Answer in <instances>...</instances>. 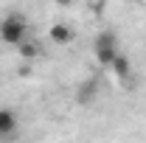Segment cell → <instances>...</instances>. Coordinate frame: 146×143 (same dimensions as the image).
<instances>
[{
	"mask_svg": "<svg viewBox=\"0 0 146 143\" xmlns=\"http://www.w3.org/2000/svg\"><path fill=\"white\" fill-rule=\"evenodd\" d=\"M93 54H96V62H98L101 68H110L112 59L121 54V51H118V34H115V31H101V34H96V39H93Z\"/></svg>",
	"mask_w": 146,
	"mask_h": 143,
	"instance_id": "obj_1",
	"label": "cell"
},
{
	"mask_svg": "<svg viewBox=\"0 0 146 143\" xmlns=\"http://www.w3.org/2000/svg\"><path fill=\"white\" fill-rule=\"evenodd\" d=\"M25 36H28V23H25L23 14H9V17L0 20V42L3 45H14L17 48Z\"/></svg>",
	"mask_w": 146,
	"mask_h": 143,
	"instance_id": "obj_2",
	"label": "cell"
},
{
	"mask_svg": "<svg viewBox=\"0 0 146 143\" xmlns=\"http://www.w3.org/2000/svg\"><path fill=\"white\" fill-rule=\"evenodd\" d=\"M96 98H98V81L96 79H84L76 87V101L82 107H90V104H96Z\"/></svg>",
	"mask_w": 146,
	"mask_h": 143,
	"instance_id": "obj_3",
	"label": "cell"
},
{
	"mask_svg": "<svg viewBox=\"0 0 146 143\" xmlns=\"http://www.w3.org/2000/svg\"><path fill=\"white\" fill-rule=\"evenodd\" d=\"M76 31H73L68 23H54L51 28H48V39L54 42V45H70Z\"/></svg>",
	"mask_w": 146,
	"mask_h": 143,
	"instance_id": "obj_4",
	"label": "cell"
},
{
	"mask_svg": "<svg viewBox=\"0 0 146 143\" xmlns=\"http://www.w3.org/2000/svg\"><path fill=\"white\" fill-rule=\"evenodd\" d=\"M17 132V112L11 107H0V140L11 138Z\"/></svg>",
	"mask_w": 146,
	"mask_h": 143,
	"instance_id": "obj_5",
	"label": "cell"
},
{
	"mask_svg": "<svg viewBox=\"0 0 146 143\" xmlns=\"http://www.w3.org/2000/svg\"><path fill=\"white\" fill-rule=\"evenodd\" d=\"M110 70H112V76L115 79H121V81H127L129 73H132V62H129V56L118 54L115 59H112V65H110Z\"/></svg>",
	"mask_w": 146,
	"mask_h": 143,
	"instance_id": "obj_6",
	"label": "cell"
},
{
	"mask_svg": "<svg viewBox=\"0 0 146 143\" xmlns=\"http://www.w3.org/2000/svg\"><path fill=\"white\" fill-rule=\"evenodd\" d=\"M17 54H20L23 62H34L36 56H39V45H36L34 39H28V36H25V39L17 45Z\"/></svg>",
	"mask_w": 146,
	"mask_h": 143,
	"instance_id": "obj_7",
	"label": "cell"
},
{
	"mask_svg": "<svg viewBox=\"0 0 146 143\" xmlns=\"http://www.w3.org/2000/svg\"><path fill=\"white\" fill-rule=\"evenodd\" d=\"M56 6H59V9H70L73 3H76V0H54Z\"/></svg>",
	"mask_w": 146,
	"mask_h": 143,
	"instance_id": "obj_8",
	"label": "cell"
}]
</instances>
